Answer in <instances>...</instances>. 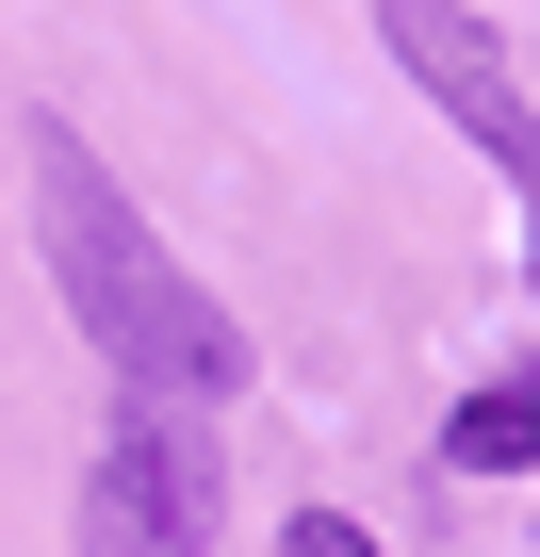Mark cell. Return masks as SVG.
<instances>
[{
    "label": "cell",
    "instance_id": "obj_2",
    "mask_svg": "<svg viewBox=\"0 0 540 557\" xmlns=\"http://www.w3.org/2000/svg\"><path fill=\"white\" fill-rule=\"evenodd\" d=\"M213 508H229V459L180 394H131L115 377V426L83 459V557H213Z\"/></svg>",
    "mask_w": 540,
    "mask_h": 557
},
{
    "label": "cell",
    "instance_id": "obj_5",
    "mask_svg": "<svg viewBox=\"0 0 540 557\" xmlns=\"http://www.w3.org/2000/svg\"><path fill=\"white\" fill-rule=\"evenodd\" d=\"M279 557H377V524H344V508H296V524H279Z\"/></svg>",
    "mask_w": 540,
    "mask_h": 557
},
{
    "label": "cell",
    "instance_id": "obj_4",
    "mask_svg": "<svg viewBox=\"0 0 540 557\" xmlns=\"http://www.w3.org/2000/svg\"><path fill=\"white\" fill-rule=\"evenodd\" d=\"M442 459H459V475H540V361L475 377V394L442 410Z\"/></svg>",
    "mask_w": 540,
    "mask_h": 557
},
{
    "label": "cell",
    "instance_id": "obj_3",
    "mask_svg": "<svg viewBox=\"0 0 540 557\" xmlns=\"http://www.w3.org/2000/svg\"><path fill=\"white\" fill-rule=\"evenodd\" d=\"M377 50L442 99V132L507 181V213H524V278H540V115H524V83H507V50H491V17H459V0H377Z\"/></svg>",
    "mask_w": 540,
    "mask_h": 557
},
{
    "label": "cell",
    "instance_id": "obj_1",
    "mask_svg": "<svg viewBox=\"0 0 540 557\" xmlns=\"http://www.w3.org/2000/svg\"><path fill=\"white\" fill-rule=\"evenodd\" d=\"M17 164H34V246H50V278H66L83 345H99L131 394H180V410L246 394V329L213 312V278L131 213V181H115L66 115H34V132H17Z\"/></svg>",
    "mask_w": 540,
    "mask_h": 557
}]
</instances>
